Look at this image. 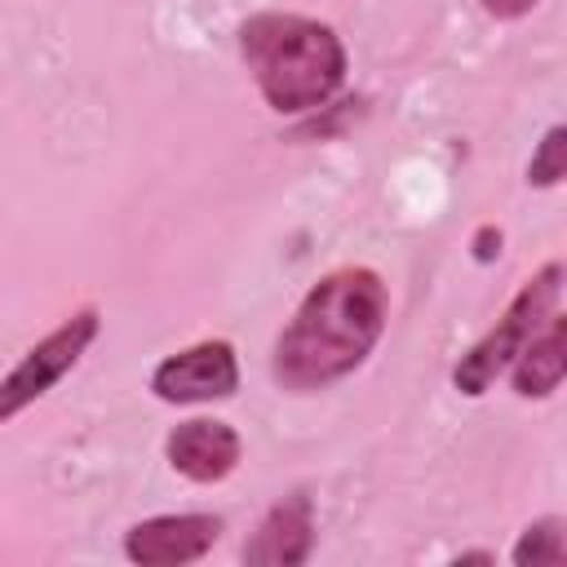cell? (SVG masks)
<instances>
[{"label": "cell", "instance_id": "1", "mask_svg": "<svg viewBox=\"0 0 567 567\" xmlns=\"http://www.w3.org/2000/svg\"><path fill=\"white\" fill-rule=\"evenodd\" d=\"M390 323V288L372 266H337L319 275L279 328L270 377L288 394H319L354 377Z\"/></svg>", "mask_w": 567, "mask_h": 567}, {"label": "cell", "instance_id": "2", "mask_svg": "<svg viewBox=\"0 0 567 567\" xmlns=\"http://www.w3.org/2000/svg\"><path fill=\"white\" fill-rule=\"evenodd\" d=\"M239 58L275 115L323 111L350 71L337 27L306 13H252L239 22Z\"/></svg>", "mask_w": 567, "mask_h": 567}, {"label": "cell", "instance_id": "3", "mask_svg": "<svg viewBox=\"0 0 567 567\" xmlns=\"http://www.w3.org/2000/svg\"><path fill=\"white\" fill-rule=\"evenodd\" d=\"M563 297V261H545L501 310V319L452 363V385L465 399H483L496 377H505V368L518 359V350L540 332V323L558 310Z\"/></svg>", "mask_w": 567, "mask_h": 567}, {"label": "cell", "instance_id": "4", "mask_svg": "<svg viewBox=\"0 0 567 567\" xmlns=\"http://www.w3.org/2000/svg\"><path fill=\"white\" fill-rule=\"evenodd\" d=\"M102 332V310L80 306L71 310L53 332H44L4 377H0V425H9L18 412H27L35 399H44L97 341Z\"/></svg>", "mask_w": 567, "mask_h": 567}, {"label": "cell", "instance_id": "5", "mask_svg": "<svg viewBox=\"0 0 567 567\" xmlns=\"http://www.w3.org/2000/svg\"><path fill=\"white\" fill-rule=\"evenodd\" d=\"M146 390H151L159 403H173V408L230 399V394L239 390V354H235V346H230L226 337L190 341V346L164 354V359L151 368Z\"/></svg>", "mask_w": 567, "mask_h": 567}, {"label": "cell", "instance_id": "6", "mask_svg": "<svg viewBox=\"0 0 567 567\" xmlns=\"http://www.w3.org/2000/svg\"><path fill=\"white\" fill-rule=\"evenodd\" d=\"M221 540L217 514H155L124 532V558L137 567H186Z\"/></svg>", "mask_w": 567, "mask_h": 567}, {"label": "cell", "instance_id": "7", "mask_svg": "<svg viewBox=\"0 0 567 567\" xmlns=\"http://www.w3.org/2000/svg\"><path fill=\"white\" fill-rule=\"evenodd\" d=\"M164 461L190 478V483H221L239 470L244 461V439L230 421H217V416H190V421H177L164 439Z\"/></svg>", "mask_w": 567, "mask_h": 567}, {"label": "cell", "instance_id": "8", "mask_svg": "<svg viewBox=\"0 0 567 567\" xmlns=\"http://www.w3.org/2000/svg\"><path fill=\"white\" fill-rule=\"evenodd\" d=\"M315 554V501L310 492H288L275 501L257 532L244 540V563L248 567H301Z\"/></svg>", "mask_w": 567, "mask_h": 567}, {"label": "cell", "instance_id": "9", "mask_svg": "<svg viewBox=\"0 0 567 567\" xmlns=\"http://www.w3.org/2000/svg\"><path fill=\"white\" fill-rule=\"evenodd\" d=\"M505 372H509V390L518 399H549L563 385V372H567V323H563L558 310L540 323V332L518 350V359Z\"/></svg>", "mask_w": 567, "mask_h": 567}, {"label": "cell", "instance_id": "10", "mask_svg": "<svg viewBox=\"0 0 567 567\" xmlns=\"http://www.w3.org/2000/svg\"><path fill=\"white\" fill-rule=\"evenodd\" d=\"M514 567H563L567 563V523L558 514H545L527 523L509 549Z\"/></svg>", "mask_w": 567, "mask_h": 567}, {"label": "cell", "instance_id": "11", "mask_svg": "<svg viewBox=\"0 0 567 567\" xmlns=\"http://www.w3.org/2000/svg\"><path fill=\"white\" fill-rule=\"evenodd\" d=\"M563 177H567V128H563V124H549L545 137L536 142L532 159H527V182H532L536 190H549V186H558Z\"/></svg>", "mask_w": 567, "mask_h": 567}, {"label": "cell", "instance_id": "12", "mask_svg": "<svg viewBox=\"0 0 567 567\" xmlns=\"http://www.w3.org/2000/svg\"><path fill=\"white\" fill-rule=\"evenodd\" d=\"M501 244H505L501 226H492V221H487V226H478V230H474L470 252H474V261H483V266H487V261H496V257H501Z\"/></svg>", "mask_w": 567, "mask_h": 567}, {"label": "cell", "instance_id": "13", "mask_svg": "<svg viewBox=\"0 0 567 567\" xmlns=\"http://www.w3.org/2000/svg\"><path fill=\"white\" fill-rule=\"evenodd\" d=\"M536 4H540V0H478V9H483L487 18H496V22H514V18H527Z\"/></svg>", "mask_w": 567, "mask_h": 567}, {"label": "cell", "instance_id": "14", "mask_svg": "<svg viewBox=\"0 0 567 567\" xmlns=\"http://www.w3.org/2000/svg\"><path fill=\"white\" fill-rule=\"evenodd\" d=\"M452 563H456V567H461V563H496V554H487V549H465V554H456Z\"/></svg>", "mask_w": 567, "mask_h": 567}]
</instances>
